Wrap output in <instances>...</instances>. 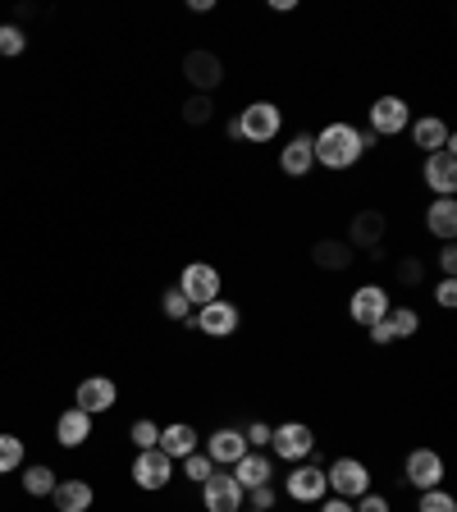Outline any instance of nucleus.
<instances>
[{"instance_id": "nucleus-1", "label": "nucleus", "mask_w": 457, "mask_h": 512, "mask_svg": "<svg viewBox=\"0 0 457 512\" xmlns=\"http://www.w3.org/2000/svg\"><path fill=\"white\" fill-rule=\"evenodd\" d=\"M366 147H371V133H362L357 124H348V119H334V124H325L320 133H311V151H316V165L320 170H352L357 160L366 156Z\"/></svg>"}, {"instance_id": "nucleus-2", "label": "nucleus", "mask_w": 457, "mask_h": 512, "mask_svg": "<svg viewBox=\"0 0 457 512\" xmlns=\"http://www.w3.org/2000/svg\"><path fill=\"white\" fill-rule=\"evenodd\" d=\"M316 430L307 421H284V426L270 430V458L275 462H288V467H298V462H311L316 453Z\"/></svg>"}, {"instance_id": "nucleus-3", "label": "nucleus", "mask_w": 457, "mask_h": 512, "mask_svg": "<svg viewBox=\"0 0 457 512\" xmlns=\"http://www.w3.org/2000/svg\"><path fill=\"white\" fill-rule=\"evenodd\" d=\"M325 485L334 490V499L357 503L366 490H371V467H366L362 458H352V453H343V458H334L330 467H325Z\"/></svg>"}, {"instance_id": "nucleus-4", "label": "nucleus", "mask_w": 457, "mask_h": 512, "mask_svg": "<svg viewBox=\"0 0 457 512\" xmlns=\"http://www.w3.org/2000/svg\"><path fill=\"white\" fill-rule=\"evenodd\" d=\"M238 325H243V307L229 298H215L192 311V330H202L206 339H229V334H238Z\"/></svg>"}, {"instance_id": "nucleus-5", "label": "nucleus", "mask_w": 457, "mask_h": 512, "mask_svg": "<svg viewBox=\"0 0 457 512\" xmlns=\"http://www.w3.org/2000/svg\"><path fill=\"white\" fill-rule=\"evenodd\" d=\"M179 288H183V298H188L192 307H206V302H215L224 293V279L211 261H188L183 275H179Z\"/></svg>"}, {"instance_id": "nucleus-6", "label": "nucleus", "mask_w": 457, "mask_h": 512, "mask_svg": "<svg viewBox=\"0 0 457 512\" xmlns=\"http://www.w3.org/2000/svg\"><path fill=\"white\" fill-rule=\"evenodd\" d=\"M366 119H371V138H398V133H407V124H412V106H407L403 96H375V106L366 110Z\"/></svg>"}, {"instance_id": "nucleus-7", "label": "nucleus", "mask_w": 457, "mask_h": 512, "mask_svg": "<svg viewBox=\"0 0 457 512\" xmlns=\"http://www.w3.org/2000/svg\"><path fill=\"white\" fill-rule=\"evenodd\" d=\"M238 128H243V142H275L284 128V110L275 101H252L247 110H238Z\"/></svg>"}, {"instance_id": "nucleus-8", "label": "nucleus", "mask_w": 457, "mask_h": 512, "mask_svg": "<svg viewBox=\"0 0 457 512\" xmlns=\"http://www.w3.org/2000/svg\"><path fill=\"white\" fill-rule=\"evenodd\" d=\"M284 494L293 503H302V508H311V503H320V499H330L325 467H316V462H298V467L284 476Z\"/></svg>"}, {"instance_id": "nucleus-9", "label": "nucleus", "mask_w": 457, "mask_h": 512, "mask_svg": "<svg viewBox=\"0 0 457 512\" xmlns=\"http://www.w3.org/2000/svg\"><path fill=\"white\" fill-rule=\"evenodd\" d=\"M183 78L192 83V92L215 96V87L224 83V60L215 51H206V46H197V51L183 55Z\"/></svg>"}, {"instance_id": "nucleus-10", "label": "nucleus", "mask_w": 457, "mask_h": 512, "mask_svg": "<svg viewBox=\"0 0 457 512\" xmlns=\"http://www.w3.org/2000/svg\"><path fill=\"white\" fill-rule=\"evenodd\" d=\"M444 458H439L435 448H412V453H407V462H403V480L407 485H412L416 494L421 490H439V485H444Z\"/></svg>"}, {"instance_id": "nucleus-11", "label": "nucleus", "mask_w": 457, "mask_h": 512, "mask_svg": "<svg viewBox=\"0 0 457 512\" xmlns=\"http://www.w3.org/2000/svg\"><path fill=\"white\" fill-rule=\"evenodd\" d=\"M384 234H389V215L366 206V211H357L348 220V238H343V243H348L352 252H375V247H384Z\"/></svg>"}, {"instance_id": "nucleus-12", "label": "nucleus", "mask_w": 457, "mask_h": 512, "mask_svg": "<svg viewBox=\"0 0 457 512\" xmlns=\"http://www.w3.org/2000/svg\"><path fill=\"white\" fill-rule=\"evenodd\" d=\"M389 307H394V298H389V288H384V284H362L348 298V316L357 320L362 330H371L375 320L389 316Z\"/></svg>"}, {"instance_id": "nucleus-13", "label": "nucleus", "mask_w": 457, "mask_h": 512, "mask_svg": "<svg viewBox=\"0 0 457 512\" xmlns=\"http://www.w3.org/2000/svg\"><path fill=\"white\" fill-rule=\"evenodd\" d=\"M202 490V508L206 512H243V485H238L229 471H211Z\"/></svg>"}, {"instance_id": "nucleus-14", "label": "nucleus", "mask_w": 457, "mask_h": 512, "mask_svg": "<svg viewBox=\"0 0 457 512\" xmlns=\"http://www.w3.org/2000/svg\"><path fill=\"white\" fill-rule=\"evenodd\" d=\"M128 476H133V485H138V490L156 494V490H165V485L174 480V462L165 458L160 448H147V453H138V458H133V471H128Z\"/></svg>"}, {"instance_id": "nucleus-15", "label": "nucleus", "mask_w": 457, "mask_h": 512, "mask_svg": "<svg viewBox=\"0 0 457 512\" xmlns=\"http://www.w3.org/2000/svg\"><path fill=\"white\" fill-rule=\"evenodd\" d=\"M115 403H119V384L110 380V375H87V380L74 389V407L87 412V416L110 412Z\"/></svg>"}, {"instance_id": "nucleus-16", "label": "nucleus", "mask_w": 457, "mask_h": 512, "mask_svg": "<svg viewBox=\"0 0 457 512\" xmlns=\"http://www.w3.org/2000/svg\"><path fill=\"white\" fill-rule=\"evenodd\" d=\"M421 183H426L435 197H457V151H435V156L421 160Z\"/></svg>"}, {"instance_id": "nucleus-17", "label": "nucleus", "mask_w": 457, "mask_h": 512, "mask_svg": "<svg viewBox=\"0 0 457 512\" xmlns=\"http://www.w3.org/2000/svg\"><path fill=\"white\" fill-rule=\"evenodd\" d=\"M407 133H412V147L421 151V156H435V151L457 147L453 128H448L439 115H421V119H412V124H407Z\"/></svg>"}, {"instance_id": "nucleus-18", "label": "nucleus", "mask_w": 457, "mask_h": 512, "mask_svg": "<svg viewBox=\"0 0 457 512\" xmlns=\"http://www.w3.org/2000/svg\"><path fill=\"white\" fill-rule=\"evenodd\" d=\"M156 448L170 462H183L188 453H197V448H202V435H197V426H192V421H170V426H160Z\"/></svg>"}, {"instance_id": "nucleus-19", "label": "nucleus", "mask_w": 457, "mask_h": 512, "mask_svg": "<svg viewBox=\"0 0 457 512\" xmlns=\"http://www.w3.org/2000/svg\"><path fill=\"white\" fill-rule=\"evenodd\" d=\"M229 476L243 485V494L256 490V485H275V458H270V453H256V448H247L243 458L229 467Z\"/></svg>"}, {"instance_id": "nucleus-20", "label": "nucleus", "mask_w": 457, "mask_h": 512, "mask_svg": "<svg viewBox=\"0 0 457 512\" xmlns=\"http://www.w3.org/2000/svg\"><path fill=\"white\" fill-rule=\"evenodd\" d=\"M202 453L215 462V467H234V462L247 453V439H243L238 426H220V430H211V439L202 444Z\"/></svg>"}, {"instance_id": "nucleus-21", "label": "nucleus", "mask_w": 457, "mask_h": 512, "mask_svg": "<svg viewBox=\"0 0 457 512\" xmlns=\"http://www.w3.org/2000/svg\"><path fill=\"white\" fill-rule=\"evenodd\" d=\"M279 170H284L288 179H307V174L316 170V151H311V133H293V138L284 142V151H279Z\"/></svg>"}, {"instance_id": "nucleus-22", "label": "nucleus", "mask_w": 457, "mask_h": 512, "mask_svg": "<svg viewBox=\"0 0 457 512\" xmlns=\"http://www.w3.org/2000/svg\"><path fill=\"white\" fill-rule=\"evenodd\" d=\"M311 261H316L325 275H343V270H352V261H357V252H352L343 238H320L316 247H311Z\"/></svg>"}, {"instance_id": "nucleus-23", "label": "nucleus", "mask_w": 457, "mask_h": 512, "mask_svg": "<svg viewBox=\"0 0 457 512\" xmlns=\"http://www.w3.org/2000/svg\"><path fill=\"white\" fill-rule=\"evenodd\" d=\"M92 439V416L78 412V407H64L60 421H55V444L60 448H83Z\"/></svg>"}, {"instance_id": "nucleus-24", "label": "nucleus", "mask_w": 457, "mask_h": 512, "mask_svg": "<svg viewBox=\"0 0 457 512\" xmlns=\"http://www.w3.org/2000/svg\"><path fill=\"white\" fill-rule=\"evenodd\" d=\"M426 229L439 243H453L457 238V197H435V202L426 206Z\"/></svg>"}, {"instance_id": "nucleus-25", "label": "nucleus", "mask_w": 457, "mask_h": 512, "mask_svg": "<svg viewBox=\"0 0 457 512\" xmlns=\"http://www.w3.org/2000/svg\"><path fill=\"white\" fill-rule=\"evenodd\" d=\"M92 499H96V490L87 480H55V490H51L55 512H87Z\"/></svg>"}, {"instance_id": "nucleus-26", "label": "nucleus", "mask_w": 457, "mask_h": 512, "mask_svg": "<svg viewBox=\"0 0 457 512\" xmlns=\"http://www.w3.org/2000/svg\"><path fill=\"white\" fill-rule=\"evenodd\" d=\"M384 325H389V339L403 343V339H412V334L421 330V311H416V307H389Z\"/></svg>"}, {"instance_id": "nucleus-27", "label": "nucleus", "mask_w": 457, "mask_h": 512, "mask_svg": "<svg viewBox=\"0 0 457 512\" xmlns=\"http://www.w3.org/2000/svg\"><path fill=\"white\" fill-rule=\"evenodd\" d=\"M55 480H60V476H55L46 462H32V467L23 471V494H28V499H51Z\"/></svg>"}, {"instance_id": "nucleus-28", "label": "nucleus", "mask_w": 457, "mask_h": 512, "mask_svg": "<svg viewBox=\"0 0 457 512\" xmlns=\"http://www.w3.org/2000/svg\"><path fill=\"white\" fill-rule=\"evenodd\" d=\"M192 302L183 298V288L174 284V288H165V293H160V316L165 320H174V325H192Z\"/></svg>"}, {"instance_id": "nucleus-29", "label": "nucleus", "mask_w": 457, "mask_h": 512, "mask_svg": "<svg viewBox=\"0 0 457 512\" xmlns=\"http://www.w3.org/2000/svg\"><path fill=\"white\" fill-rule=\"evenodd\" d=\"M394 279L403 288H421L430 279V266H426V256H398L394 261Z\"/></svg>"}, {"instance_id": "nucleus-30", "label": "nucleus", "mask_w": 457, "mask_h": 512, "mask_svg": "<svg viewBox=\"0 0 457 512\" xmlns=\"http://www.w3.org/2000/svg\"><path fill=\"white\" fill-rule=\"evenodd\" d=\"M211 119H215V96L192 92L188 101H183V124H188V128H206Z\"/></svg>"}, {"instance_id": "nucleus-31", "label": "nucleus", "mask_w": 457, "mask_h": 512, "mask_svg": "<svg viewBox=\"0 0 457 512\" xmlns=\"http://www.w3.org/2000/svg\"><path fill=\"white\" fill-rule=\"evenodd\" d=\"M23 439L19 435H0V476H10V471H19L23 467Z\"/></svg>"}, {"instance_id": "nucleus-32", "label": "nucleus", "mask_w": 457, "mask_h": 512, "mask_svg": "<svg viewBox=\"0 0 457 512\" xmlns=\"http://www.w3.org/2000/svg\"><path fill=\"white\" fill-rule=\"evenodd\" d=\"M28 51V32L19 28V23H0V55L5 60H14V55Z\"/></svg>"}, {"instance_id": "nucleus-33", "label": "nucleus", "mask_w": 457, "mask_h": 512, "mask_svg": "<svg viewBox=\"0 0 457 512\" xmlns=\"http://www.w3.org/2000/svg\"><path fill=\"white\" fill-rule=\"evenodd\" d=\"M416 512H457V499L439 485V490H421L416 494Z\"/></svg>"}, {"instance_id": "nucleus-34", "label": "nucleus", "mask_w": 457, "mask_h": 512, "mask_svg": "<svg viewBox=\"0 0 457 512\" xmlns=\"http://www.w3.org/2000/svg\"><path fill=\"white\" fill-rule=\"evenodd\" d=\"M128 439H133V448H138V453H147V448H156L160 426H156V421H151V416H138V421L128 426Z\"/></svg>"}, {"instance_id": "nucleus-35", "label": "nucleus", "mask_w": 457, "mask_h": 512, "mask_svg": "<svg viewBox=\"0 0 457 512\" xmlns=\"http://www.w3.org/2000/svg\"><path fill=\"white\" fill-rule=\"evenodd\" d=\"M179 467H183V476H188L192 485H206V476H211V471H215V462L206 458L202 448H197V453H188V458L179 462Z\"/></svg>"}, {"instance_id": "nucleus-36", "label": "nucleus", "mask_w": 457, "mask_h": 512, "mask_svg": "<svg viewBox=\"0 0 457 512\" xmlns=\"http://www.w3.org/2000/svg\"><path fill=\"white\" fill-rule=\"evenodd\" d=\"M275 503H279V490H275V485H256V490L243 494V508H252V512H270Z\"/></svg>"}, {"instance_id": "nucleus-37", "label": "nucleus", "mask_w": 457, "mask_h": 512, "mask_svg": "<svg viewBox=\"0 0 457 512\" xmlns=\"http://www.w3.org/2000/svg\"><path fill=\"white\" fill-rule=\"evenodd\" d=\"M270 430H275V426H270V421H252V426L243 430L247 448H256V453H266V448H270Z\"/></svg>"}, {"instance_id": "nucleus-38", "label": "nucleus", "mask_w": 457, "mask_h": 512, "mask_svg": "<svg viewBox=\"0 0 457 512\" xmlns=\"http://www.w3.org/2000/svg\"><path fill=\"white\" fill-rule=\"evenodd\" d=\"M352 512H394V503L384 499V494H375V490H366L362 499L352 503Z\"/></svg>"}, {"instance_id": "nucleus-39", "label": "nucleus", "mask_w": 457, "mask_h": 512, "mask_svg": "<svg viewBox=\"0 0 457 512\" xmlns=\"http://www.w3.org/2000/svg\"><path fill=\"white\" fill-rule=\"evenodd\" d=\"M435 266H439V275H444V279H457V247L453 243H444L435 252Z\"/></svg>"}, {"instance_id": "nucleus-40", "label": "nucleus", "mask_w": 457, "mask_h": 512, "mask_svg": "<svg viewBox=\"0 0 457 512\" xmlns=\"http://www.w3.org/2000/svg\"><path fill=\"white\" fill-rule=\"evenodd\" d=\"M435 302H439V307H457V279H439V284H435Z\"/></svg>"}, {"instance_id": "nucleus-41", "label": "nucleus", "mask_w": 457, "mask_h": 512, "mask_svg": "<svg viewBox=\"0 0 457 512\" xmlns=\"http://www.w3.org/2000/svg\"><path fill=\"white\" fill-rule=\"evenodd\" d=\"M320 512H352L348 499H320Z\"/></svg>"}, {"instance_id": "nucleus-42", "label": "nucleus", "mask_w": 457, "mask_h": 512, "mask_svg": "<svg viewBox=\"0 0 457 512\" xmlns=\"http://www.w3.org/2000/svg\"><path fill=\"white\" fill-rule=\"evenodd\" d=\"M188 10H192V14H211L215 0H188Z\"/></svg>"}, {"instance_id": "nucleus-43", "label": "nucleus", "mask_w": 457, "mask_h": 512, "mask_svg": "<svg viewBox=\"0 0 457 512\" xmlns=\"http://www.w3.org/2000/svg\"><path fill=\"white\" fill-rule=\"evenodd\" d=\"M224 133H229V142H243V128H238V115L224 124Z\"/></svg>"}, {"instance_id": "nucleus-44", "label": "nucleus", "mask_w": 457, "mask_h": 512, "mask_svg": "<svg viewBox=\"0 0 457 512\" xmlns=\"http://www.w3.org/2000/svg\"><path fill=\"white\" fill-rule=\"evenodd\" d=\"M270 10H275V14H288V10H298V0H270Z\"/></svg>"}, {"instance_id": "nucleus-45", "label": "nucleus", "mask_w": 457, "mask_h": 512, "mask_svg": "<svg viewBox=\"0 0 457 512\" xmlns=\"http://www.w3.org/2000/svg\"><path fill=\"white\" fill-rule=\"evenodd\" d=\"M243 512H252V508H243Z\"/></svg>"}]
</instances>
